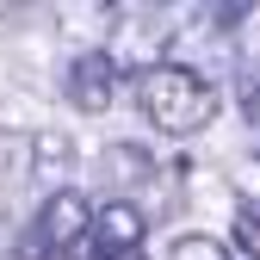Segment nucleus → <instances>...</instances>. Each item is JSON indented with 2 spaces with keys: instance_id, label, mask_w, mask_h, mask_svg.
Returning <instances> with one entry per match:
<instances>
[{
  "instance_id": "nucleus-1",
  "label": "nucleus",
  "mask_w": 260,
  "mask_h": 260,
  "mask_svg": "<svg viewBox=\"0 0 260 260\" xmlns=\"http://www.w3.org/2000/svg\"><path fill=\"white\" fill-rule=\"evenodd\" d=\"M137 100L161 137H199L217 118V87L186 62H155L149 75H137Z\"/></svg>"
},
{
  "instance_id": "nucleus-2",
  "label": "nucleus",
  "mask_w": 260,
  "mask_h": 260,
  "mask_svg": "<svg viewBox=\"0 0 260 260\" xmlns=\"http://www.w3.org/2000/svg\"><path fill=\"white\" fill-rule=\"evenodd\" d=\"M93 217H100V205L87 199V192H75V186H56L50 199H44V211H38V236L50 254H62V248H81L87 236H93Z\"/></svg>"
},
{
  "instance_id": "nucleus-3",
  "label": "nucleus",
  "mask_w": 260,
  "mask_h": 260,
  "mask_svg": "<svg viewBox=\"0 0 260 260\" xmlns=\"http://www.w3.org/2000/svg\"><path fill=\"white\" fill-rule=\"evenodd\" d=\"M143 236H149V217H143V205H130V199H106L100 205V217H93V254L100 260H130L143 248Z\"/></svg>"
},
{
  "instance_id": "nucleus-4",
  "label": "nucleus",
  "mask_w": 260,
  "mask_h": 260,
  "mask_svg": "<svg viewBox=\"0 0 260 260\" xmlns=\"http://www.w3.org/2000/svg\"><path fill=\"white\" fill-rule=\"evenodd\" d=\"M69 100L81 106V112H106L112 106V93H118V62L106 56V50H93V56H81L75 69H69Z\"/></svg>"
},
{
  "instance_id": "nucleus-5",
  "label": "nucleus",
  "mask_w": 260,
  "mask_h": 260,
  "mask_svg": "<svg viewBox=\"0 0 260 260\" xmlns=\"http://www.w3.org/2000/svg\"><path fill=\"white\" fill-rule=\"evenodd\" d=\"M100 168H106V180H118V186H143V180H155V155H149L143 143H106Z\"/></svg>"
},
{
  "instance_id": "nucleus-6",
  "label": "nucleus",
  "mask_w": 260,
  "mask_h": 260,
  "mask_svg": "<svg viewBox=\"0 0 260 260\" xmlns=\"http://www.w3.org/2000/svg\"><path fill=\"white\" fill-rule=\"evenodd\" d=\"M69 168H75V143L62 137V130H38V149H31V174L56 180V174H69Z\"/></svg>"
},
{
  "instance_id": "nucleus-7",
  "label": "nucleus",
  "mask_w": 260,
  "mask_h": 260,
  "mask_svg": "<svg viewBox=\"0 0 260 260\" xmlns=\"http://www.w3.org/2000/svg\"><path fill=\"white\" fill-rule=\"evenodd\" d=\"M31 149H38V137H25V130H0V174L25 180V174H31Z\"/></svg>"
},
{
  "instance_id": "nucleus-8",
  "label": "nucleus",
  "mask_w": 260,
  "mask_h": 260,
  "mask_svg": "<svg viewBox=\"0 0 260 260\" xmlns=\"http://www.w3.org/2000/svg\"><path fill=\"white\" fill-rule=\"evenodd\" d=\"M168 260H230V248L211 242V236H180V242L168 248Z\"/></svg>"
},
{
  "instance_id": "nucleus-9",
  "label": "nucleus",
  "mask_w": 260,
  "mask_h": 260,
  "mask_svg": "<svg viewBox=\"0 0 260 260\" xmlns=\"http://www.w3.org/2000/svg\"><path fill=\"white\" fill-rule=\"evenodd\" d=\"M236 248L248 260H260V211H236Z\"/></svg>"
},
{
  "instance_id": "nucleus-10",
  "label": "nucleus",
  "mask_w": 260,
  "mask_h": 260,
  "mask_svg": "<svg viewBox=\"0 0 260 260\" xmlns=\"http://www.w3.org/2000/svg\"><path fill=\"white\" fill-rule=\"evenodd\" d=\"M130 260H143V254H130Z\"/></svg>"
}]
</instances>
